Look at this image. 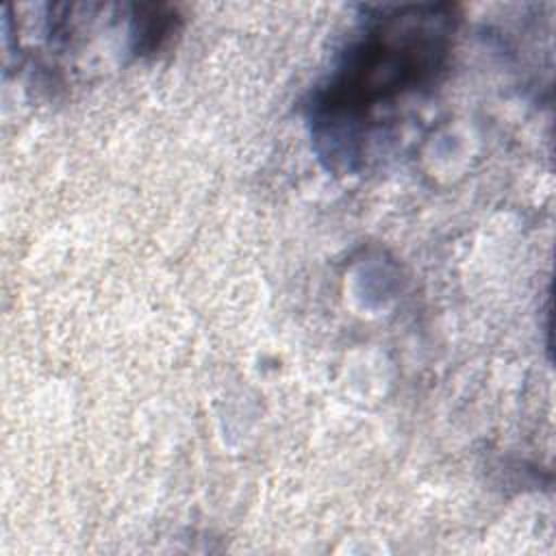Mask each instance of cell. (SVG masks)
Segmentation results:
<instances>
[{
    "mask_svg": "<svg viewBox=\"0 0 556 556\" xmlns=\"http://www.w3.org/2000/svg\"><path fill=\"white\" fill-rule=\"evenodd\" d=\"M456 15L450 4L374 7L308 104L313 141L330 165L354 169L371 130L397 102L443 76Z\"/></svg>",
    "mask_w": 556,
    "mask_h": 556,
    "instance_id": "1",
    "label": "cell"
}]
</instances>
